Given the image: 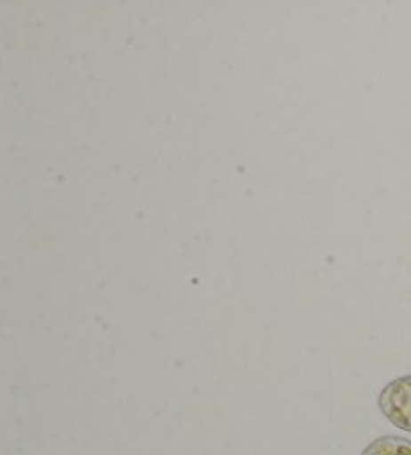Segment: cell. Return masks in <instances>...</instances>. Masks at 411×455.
<instances>
[{
	"mask_svg": "<svg viewBox=\"0 0 411 455\" xmlns=\"http://www.w3.org/2000/svg\"><path fill=\"white\" fill-rule=\"evenodd\" d=\"M359 455H411V442L399 435H383L374 439Z\"/></svg>",
	"mask_w": 411,
	"mask_h": 455,
	"instance_id": "7a4b0ae2",
	"label": "cell"
},
{
	"mask_svg": "<svg viewBox=\"0 0 411 455\" xmlns=\"http://www.w3.org/2000/svg\"><path fill=\"white\" fill-rule=\"evenodd\" d=\"M377 405L395 427L411 434V375L387 383L379 394Z\"/></svg>",
	"mask_w": 411,
	"mask_h": 455,
	"instance_id": "6da1fadb",
	"label": "cell"
}]
</instances>
